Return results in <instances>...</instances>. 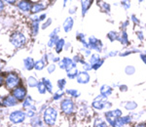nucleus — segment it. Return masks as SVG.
Wrapping results in <instances>:
<instances>
[{"mask_svg":"<svg viewBox=\"0 0 146 127\" xmlns=\"http://www.w3.org/2000/svg\"><path fill=\"white\" fill-rule=\"evenodd\" d=\"M4 82H5V78H4V77L2 76L1 74H0V87H1L2 85H3Z\"/></svg>","mask_w":146,"mask_h":127,"instance_id":"59","label":"nucleus"},{"mask_svg":"<svg viewBox=\"0 0 146 127\" xmlns=\"http://www.w3.org/2000/svg\"><path fill=\"white\" fill-rule=\"evenodd\" d=\"M4 6H5V5H4V2L3 1H0V13H1V12L4 10Z\"/></svg>","mask_w":146,"mask_h":127,"instance_id":"60","label":"nucleus"},{"mask_svg":"<svg viewBox=\"0 0 146 127\" xmlns=\"http://www.w3.org/2000/svg\"><path fill=\"white\" fill-rule=\"evenodd\" d=\"M45 66H47V63L44 62L43 60H38L35 62V66H34V69L36 70H42L45 69Z\"/></svg>","mask_w":146,"mask_h":127,"instance_id":"35","label":"nucleus"},{"mask_svg":"<svg viewBox=\"0 0 146 127\" xmlns=\"http://www.w3.org/2000/svg\"><path fill=\"white\" fill-rule=\"evenodd\" d=\"M77 12V6H72L71 8L69 9V13L73 15V14H75Z\"/></svg>","mask_w":146,"mask_h":127,"instance_id":"57","label":"nucleus"},{"mask_svg":"<svg viewBox=\"0 0 146 127\" xmlns=\"http://www.w3.org/2000/svg\"><path fill=\"white\" fill-rule=\"evenodd\" d=\"M113 127H123V126H122L118 121H116V123H115L114 125H113Z\"/></svg>","mask_w":146,"mask_h":127,"instance_id":"62","label":"nucleus"},{"mask_svg":"<svg viewBox=\"0 0 146 127\" xmlns=\"http://www.w3.org/2000/svg\"><path fill=\"white\" fill-rule=\"evenodd\" d=\"M113 93V88L112 86L107 85V84H103L100 86V94L102 97H104L105 99H108Z\"/></svg>","mask_w":146,"mask_h":127,"instance_id":"12","label":"nucleus"},{"mask_svg":"<svg viewBox=\"0 0 146 127\" xmlns=\"http://www.w3.org/2000/svg\"><path fill=\"white\" fill-rule=\"evenodd\" d=\"M39 29H40L39 22H32L31 23V27H30V30H31V33H32L33 36L38 34Z\"/></svg>","mask_w":146,"mask_h":127,"instance_id":"32","label":"nucleus"},{"mask_svg":"<svg viewBox=\"0 0 146 127\" xmlns=\"http://www.w3.org/2000/svg\"><path fill=\"white\" fill-rule=\"evenodd\" d=\"M82 68H83V70H85V72H88L93 70V67H92V65L88 62V61H85V63L82 65Z\"/></svg>","mask_w":146,"mask_h":127,"instance_id":"45","label":"nucleus"},{"mask_svg":"<svg viewBox=\"0 0 146 127\" xmlns=\"http://www.w3.org/2000/svg\"><path fill=\"white\" fill-rule=\"evenodd\" d=\"M100 8L102 11H104L105 13L110 14V11H111V7H110V4L107 3V2H100Z\"/></svg>","mask_w":146,"mask_h":127,"instance_id":"38","label":"nucleus"},{"mask_svg":"<svg viewBox=\"0 0 146 127\" xmlns=\"http://www.w3.org/2000/svg\"><path fill=\"white\" fill-rule=\"evenodd\" d=\"M129 20H126V21H124V22L122 23V25H121V29H122V30H126V29H127V27H129Z\"/></svg>","mask_w":146,"mask_h":127,"instance_id":"52","label":"nucleus"},{"mask_svg":"<svg viewBox=\"0 0 146 127\" xmlns=\"http://www.w3.org/2000/svg\"><path fill=\"white\" fill-rule=\"evenodd\" d=\"M73 62H74L76 65H78V64H81V65H83V64L85 63V58L83 57V56L81 55H75L74 57H73Z\"/></svg>","mask_w":146,"mask_h":127,"instance_id":"39","label":"nucleus"},{"mask_svg":"<svg viewBox=\"0 0 146 127\" xmlns=\"http://www.w3.org/2000/svg\"><path fill=\"white\" fill-rule=\"evenodd\" d=\"M39 81L37 80L36 77L34 76H29L27 78V85L30 87V88H34V87H37Z\"/></svg>","mask_w":146,"mask_h":127,"instance_id":"33","label":"nucleus"},{"mask_svg":"<svg viewBox=\"0 0 146 127\" xmlns=\"http://www.w3.org/2000/svg\"><path fill=\"white\" fill-rule=\"evenodd\" d=\"M65 92L63 90H60L58 89V91H56L55 93L53 94V100L54 101H60L62 100V99L63 98V96H64Z\"/></svg>","mask_w":146,"mask_h":127,"instance_id":"34","label":"nucleus"},{"mask_svg":"<svg viewBox=\"0 0 146 127\" xmlns=\"http://www.w3.org/2000/svg\"><path fill=\"white\" fill-rule=\"evenodd\" d=\"M58 112L54 107H48L43 112V121L48 126H54L58 119Z\"/></svg>","mask_w":146,"mask_h":127,"instance_id":"1","label":"nucleus"},{"mask_svg":"<svg viewBox=\"0 0 146 127\" xmlns=\"http://www.w3.org/2000/svg\"><path fill=\"white\" fill-rule=\"evenodd\" d=\"M122 106H124V108L129 112H133L135 110L137 109L138 105L137 103L135 101H128V102H125L124 104H122Z\"/></svg>","mask_w":146,"mask_h":127,"instance_id":"21","label":"nucleus"},{"mask_svg":"<svg viewBox=\"0 0 146 127\" xmlns=\"http://www.w3.org/2000/svg\"><path fill=\"white\" fill-rule=\"evenodd\" d=\"M71 47V44H70V42H65V45H64V49L63 50L65 51H68V49Z\"/></svg>","mask_w":146,"mask_h":127,"instance_id":"58","label":"nucleus"},{"mask_svg":"<svg viewBox=\"0 0 146 127\" xmlns=\"http://www.w3.org/2000/svg\"><path fill=\"white\" fill-rule=\"evenodd\" d=\"M37 91H38L40 94H42V95L47 92L46 87H45V85H44V83L42 81H39L38 85H37Z\"/></svg>","mask_w":146,"mask_h":127,"instance_id":"41","label":"nucleus"},{"mask_svg":"<svg viewBox=\"0 0 146 127\" xmlns=\"http://www.w3.org/2000/svg\"><path fill=\"white\" fill-rule=\"evenodd\" d=\"M135 53H141V52H140V50H138V49H128V50H125V51L120 52L119 56L120 57H127V56L131 55V54H135Z\"/></svg>","mask_w":146,"mask_h":127,"instance_id":"31","label":"nucleus"},{"mask_svg":"<svg viewBox=\"0 0 146 127\" xmlns=\"http://www.w3.org/2000/svg\"><path fill=\"white\" fill-rule=\"evenodd\" d=\"M123 116V112H122L121 109H115V110H109L107 112H104V117L105 120L108 123V125L113 127L116 121Z\"/></svg>","mask_w":146,"mask_h":127,"instance_id":"2","label":"nucleus"},{"mask_svg":"<svg viewBox=\"0 0 146 127\" xmlns=\"http://www.w3.org/2000/svg\"><path fill=\"white\" fill-rule=\"evenodd\" d=\"M60 110L65 116H70L75 112V103L71 98H64L60 101Z\"/></svg>","mask_w":146,"mask_h":127,"instance_id":"3","label":"nucleus"},{"mask_svg":"<svg viewBox=\"0 0 146 127\" xmlns=\"http://www.w3.org/2000/svg\"><path fill=\"white\" fill-rule=\"evenodd\" d=\"M129 20H131V22L133 23V25H139V23H140L139 19L136 17L135 15H131V18H129Z\"/></svg>","mask_w":146,"mask_h":127,"instance_id":"50","label":"nucleus"},{"mask_svg":"<svg viewBox=\"0 0 146 127\" xmlns=\"http://www.w3.org/2000/svg\"><path fill=\"white\" fill-rule=\"evenodd\" d=\"M88 45L89 49L92 51H96V53H101L103 51V43L100 39L96 38V36L92 35L88 37Z\"/></svg>","mask_w":146,"mask_h":127,"instance_id":"5","label":"nucleus"},{"mask_svg":"<svg viewBox=\"0 0 146 127\" xmlns=\"http://www.w3.org/2000/svg\"><path fill=\"white\" fill-rule=\"evenodd\" d=\"M13 96L19 102H23L27 97V91L23 86H19L13 90Z\"/></svg>","mask_w":146,"mask_h":127,"instance_id":"10","label":"nucleus"},{"mask_svg":"<svg viewBox=\"0 0 146 127\" xmlns=\"http://www.w3.org/2000/svg\"><path fill=\"white\" fill-rule=\"evenodd\" d=\"M18 103L19 101L13 95L7 96L3 100V106H5V107H15L18 105Z\"/></svg>","mask_w":146,"mask_h":127,"instance_id":"14","label":"nucleus"},{"mask_svg":"<svg viewBox=\"0 0 146 127\" xmlns=\"http://www.w3.org/2000/svg\"><path fill=\"white\" fill-rule=\"evenodd\" d=\"M121 5L122 7L125 9L126 11H128L129 8H131V2L129 1H122L121 2Z\"/></svg>","mask_w":146,"mask_h":127,"instance_id":"49","label":"nucleus"},{"mask_svg":"<svg viewBox=\"0 0 146 127\" xmlns=\"http://www.w3.org/2000/svg\"><path fill=\"white\" fill-rule=\"evenodd\" d=\"M45 4L43 3H33L31 6V10H30V12H31L33 15H37L38 13H40V12H42L45 9Z\"/></svg>","mask_w":146,"mask_h":127,"instance_id":"19","label":"nucleus"},{"mask_svg":"<svg viewBox=\"0 0 146 127\" xmlns=\"http://www.w3.org/2000/svg\"><path fill=\"white\" fill-rule=\"evenodd\" d=\"M66 79L65 78H62V79H58V82H56V85H58V88L60 89V90H63L64 89V87L66 86Z\"/></svg>","mask_w":146,"mask_h":127,"instance_id":"40","label":"nucleus"},{"mask_svg":"<svg viewBox=\"0 0 146 127\" xmlns=\"http://www.w3.org/2000/svg\"><path fill=\"white\" fill-rule=\"evenodd\" d=\"M119 90L121 91V92H127L128 91V89H129V87L126 85V84H120L119 85Z\"/></svg>","mask_w":146,"mask_h":127,"instance_id":"54","label":"nucleus"},{"mask_svg":"<svg viewBox=\"0 0 146 127\" xmlns=\"http://www.w3.org/2000/svg\"><path fill=\"white\" fill-rule=\"evenodd\" d=\"M10 41L12 43V45H14L16 48H21L27 42V37L25 35L22 33V32H14L11 35Z\"/></svg>","mask_w":146,"mask_h":127,"instance_id":"6","label":"nucleus"},{"mask_svg":"<svg viewBox=\"0 0 146 127\" xmlns=\"http://www.w3.org/2000/svg\"><path fill=\"white\" fill-rule=\"evenodd\" d=\"M7 3H9V4H14V3H15V1H7Z\"/></svg>","mask_w":146,"mask_h":127,"instance_id":"63","label":"nucleus"},{"mask_svg":"<svg viewBox=\"0 0 146 127\" xmlns=\"http://www.w3.org/2000/svg\"><path fill=\"white\" fill-rule=\"evenodd\" d=\"M60 27H56V29L50 33V37H54V36H56V35H58V32H60Z\"/></svg>","mask_w":146,"mask_h":127,"instance_id":"53","label":"nucleus"},{"mask_svg":"<svg viewBox=\"0 0 146 127\" xmlns=\"http://www.w3.org/2000/svg\"><path fill=\"white\" fill-rule=\"evenodd\" d=\"M136 72V69L135 66H131V65H129L125 68V74L127 75H133L135 74Z\"/></svg>","mask_w":146,"mask_h":127,"instance_id":"36","label":"nucleus"},{"mask_svg":"<svg viewBox=\"0 0 146 127\" xmlns=\"http://www.w3.org/2000/svg\"><path fill=\"white\" fill-rule=\"evenodd\" d=\"M31 6H32V4H31V2H29V1L22 0V1L18 2V8L22 12H25V13L30 12V10H31Z\"/></svg>","mask_w":146,"mask_h":127,"instance_id":"15","label":"nucleus"},{"mask_svg":"<svg viewBox=\"0 0 146 127\" xmlns=\"http://www.w3.org/2000/svg\"><path fill=\"white\" fill-rule=\"evenodd\" d=\"M25 117H27V116H25V112H23V110H14L9 116V120L14 124H20L25 121Z\"/></svg>","mask_w":146,"mask_h":127,"instance_id":"8","label":"nucleus"},{"mask_svg":"<svg viewBox=\"0 0 146 127\" xmlns=\"http://www.w3.org/2000/svg\"><path fill=\"white\" fill-rule=\"evenodd\" d=\"M144 54H145V55H146V50L144 51Z\"/></svg>","mask_w":146,"mask_h":127,"instance_id":"64","label":"nucleus"},{"mask_svg":"<svg viewBox=\"0 0 146 127\" xmlns=\"http://www.w3.org/2000/svg\"><path fill=\"white\" fill-rule=\"evenodd\" d=\"M52 22H53V20H52L51 18H48L47 20L44 22L43 23H42V25H41V29H48L49 27L52 25Z\"/></svg>","mask_w":146,"mask_h":127,"instance_id":"44","label":"nucleus"},{"mask_svg":"<svg viewBox=\"0 0 146 127\" xmlns=\"http://www.w3.org/2000/svg\"><path fill=\"white\" fill-rule=\"evenodd\" d=\"M30 125L31 127H44L43 118H41L40 116H34L33 118H31Z\"/></svg>","mask_w":146,"mask_h":127,"instance_id":"22","label":"nucleus"},{"mask_svg":"<svg viewBox=\"0 0 146 127\" xmlns=\"http://www.w3.org/2000/svg\"><path fill=\"white\" fill-rule=\"evenodd\" d=\"M117 121H118L119 123L124 127V126H126V125H129V124H131V121H133V118H131V116H129V114H127V116H122Z\"/></svg>","mask_w":146,"mask_h":127,"instance_id":"23","label":"nucleus"},{"mask_svg":"<svg viewBox=\"0 0 146 127\" xmlns=\"http://www.w3.org/2000/svg\"><path fill=\"white\" fill-rule=\"evenodd\" d=\"M107 39L110 42H114V41H118V37H119V33L115 30H110L109 32H107L106 34Z\"/></svg>","mask_w":146,"mask_h":127,"instance_id":"29","label":"nucleus"},{"mask_svg":"<svg viewBox=\"0 0 146 127\" xmlns=\"http://www.w3.org/2000/svg\"><path fill=\"white\" fill-rule=\"evenodd\" d=\"M42 82L44 83V85H45L46 87V89H47V92H49V93H53V89H54V85H53V83H52V81L50 80V79H48V78H46V77H43L42 78Z\"/></svg>","mask_w":146,"mask_h":127,"instance_id":"26","label":"nucleus"},{"mask_svg":"<svg viewBox=\"0 0 146 127\" xmlns=\"http://www.w3.org/2000/svg\"><path fill=\"white\" fill-rule=\"evenodd\" d=\"M64 45H65V40L63 38H60L58 39V41L56 42V46H55V50L56 52L58 54H60L62 51L64 49Z\"/></svg>","mask_w":146,"mask_h":127,"instance_id":"28","label":"nucleus"},{"mask_svg":"<svg viewBox=\"0 0 146 127\" xmlns=\"http://www.w3.org/2000/svg\"><path fill=\"white\" fill-rule=\"evenodd\" d=\"M58 39H60V36H58V35L54 36V37H50V39H49L48 44H47V45H48L49 48H53V47L56 46V42L58 41Z\"/></svg>","mask_w":146,"mask_h":127,"instance_id":"37","label":"nucleus"},{"mask_svg":"<svg viewBox=\"0 0 146 127\" xmlns=\"http://www.w3.org/2000/svg\"><path fill=\"white\" fill-rule=\"evenodd\" d=\"M101 59H102V57H101V56L98 53H93V54H92L91 57L89 58L88 62L91 64L92 67H94V66H95L96 64H98V62H100Z\"/></svg>","mask_w":146,"mask_h":127,"instance_id":"24","label":"nucleus"},{"mask_svg":"<svg viewBox=\"0 0 146 127\" xmlns=\"http://www.w3.org/2000/svg\"><path fill=\"white\" fill-rule=\"evenodd\" d=\"M23 66H25V69L27 70H31L34 69L35 62L31 57H27L23 60Z\"/></svg>","mask_w":146,"mask_h":127,"instance_id":"20","label":"nucleus"},{"mask_svg":"<svg viewBox=\"0 0 146 127\" xmlns=\"http://www.w3.org/2000/svg\"><path fill=\"white\" fill-rule=\"evenodd\" d=\"M118 41L122 44L123 46H128L129 44V34L127 32V30H122L119 33Z\"/></svg>","mask_w":146,"mask_h":127,"instance_id":"16","label":"nucleus"},{"mask_svg":"<svg viewBox=\"0 0 146 127\" xmlns=\"http://www.w3.org/2000/svg\"><path fill=\"white\" fill-rule=\"evenodd\" d=\"M136 36H137V38H138V40H139V41H143L145 39L144 34H143V32L141 31V30H138V31L136 32Z\"/></svg>","mask_w":146,"mask_h":127,"instance_id":"51","label":"nucleus"},{"mask_svg":"<svg viewBox=\"0 0 146 127\" xmlns=\"http://www.w3.org/2000/svg\"><path fill=\"white\" fill-rule=\"evenodd\" d=\"M81 50H82V53H83V57L84 58H90L92 56V54H93V53H92V50H90L89 48H84V47H83Z\"/></svg>","mask_w":146,"mask_h":127,"instance_id":"43","label":"nucleus"},{"mask_svg":"<svg viewBox=\"0 0 146 127\" xmlns=\"http://www.w3.org/2000/svg\"><path fill=\"white\" fill-rule=\"evenodd\" d=\"M23 108L25 109V110H36V107L34 106V103H33V100L30 96H27L25 98V100L23 102Z\"/></svg>","mask_w":146,"mask_h":127,"instance_id":"18","label":"nucleus"},{"mask_svg":"<svg viewBox=\"0 0 146 127\" xmlns=\"http://www.w3.org/2000/svg\"><path fill=\"white\" fill-rule=\"evenodd\" d=\"M56 69V64H54V63H51L47 66V72H48V74H52L53 72H55Z\"/></svg>","mask_w":146,"mask_h":127,"instance_id":"42","label":"nucleus"},{"mask_svg":"<svg viewBox=\"0 0 146 127\" xmlns=\"http://www.w3.org/2000/svg\"><path fill=\"white\" fill-rule=\"evenodd\" d=\"M78 74H79V70L77 69V67L72 68L71 70H69L66 72V75L69 79H76V77Z\"/></svg>","mask_w":146,"mask_h":127,"instance_id":"27","label":"nucleus"},{"mask_svg":"<svg viewBox=\"0 0 146 127\" xmlns=\"http://www.w3.org/2000/svg\"><path fill=\"white\" fill-rule=\"evenodd\" d=\"M94 127H109L108 123L105 119H102L100 117H96L94 121Z\"/></svg>","mask_w":146,"mask_h":127,"instance_id":"25","label":"nucleus"},{"mask_svg":"<svg viewBox=\"0 0 146 127\" xmlns=\"http://www.w3.org/2000/svg\"><path fill=\"white\" fill-rule=\"evenodd\" d=\"M107 103H108V99H105L100 94V95L96 96L93 100V102H92V108L96 110H102L106 109Z\"/></svg>","mask_w":146,"mask_h":127,"instance_id":"7","label":"nucleus"},{"mask_svg":"<svg viewBox=\"0 0 146 127\" xmlns=\"http://www.w3.org/2000/svg\"><path fill=\"white\" fill-rule=\"evenodd\" d=\"M47 14L46 13H43V14H41V15H39V22H45V21L47 20Z\"/></svg>","mask_w":146,"mask_h":127,"instance_id":"55","label":"nucleus"},{"mask_svg":"<svg viewBox=\"0 0 146 127\" xmlns=\"http://www.w3.org/2000/svg\"><path fill=\"white\" fill-rule=\"evenodd\" d=\"M104 62H105V58H102L101 60L98 62V64H96L95 66L93 67V70H100L101 67H102V65L104 64Z\"/></svg>","mask_w":146,"mask_h":127,"instance_id":"48","label":"nucleus"},{"mask_svg":"<svg viewBox=\"0 0 146 127\" xmlns=\"http://www.w3.org/2000/svg\"><path fill=\"white\" fill-rule=\"evenodd\" d=\"M58 64V67H60V69L64 70L65 72H67V70H71L72 68L77 67V65L74 62H73L72 59L71 58H68V57L62 58V60H60Z\"/></svg>","mask_w":146,"mask_h":127,"instance_id":"9","label":"nucleus"},{"mask_svg":"<svg viewBox=\"0 0 146 127\" xmlns=\"http://www.w3.org/2000/svg\"><path fill=\"white\" fill-rule=\"evenodd\" d=\"M139 57L141 59V61L143 62V64H144V65H146V55H145V54L144 53H140Z\"/></svg>","mask_w":146,"mask_h":127,"instance_id":"56","label":"nucleus"},{"mask_svg":"<svg viewBox=\"0 0 146 127\" xmlns=\"http://www.w3.org/2000/svg\"><path fill=\"white\" fill-rule=\"evenodd\" d=\"M73 25H74V19L72 17H67L65 19V21L63 22L62 25V29L65 33H68L69 31H71L73 29Z\"/></svg>","mask_w":146,"mask_h":127,"instance_id":"13","label":"nucleus"},{"mask_svg":"<svg viewBox=\"0 0 146 127\" xmlns=\"http://www.w3.org/2000/svg\"><path fill=\"white\" fill-rule=\"evenodd\" d=\"M76 81L79 84H88L91 81V75L88 72H79V74L76 77Z\"/></svg>","mask_w":146,"mask_h":127,"instance_id":"11","label":"nucleus"},{"mask_svg":"<svg viewBox=\"0 0 146 127\" xmlns=\"http://www.w3.org/2000/svg\"><path fill=\"white\" fill-rule=\"evenodd\" d=\"M119 51L118 50H111L109 51V52L106 53V55H105V57H108V58H114L116 57V56H119Z\"/></svg>","mask_w":146,"mask_h":127,"instance_id":"46","label":"nucleus"},{"mask_svg":"<svg viewBox=\"0 0 146 127\" xmlns=\"http://www.w3.org/2000/svg\"><path fill=\"white\" fill-rule=\"evenodd\" d=\"M94 1L92 0H85V1H81V13H82V17L86 16V14L88 13L89 9L91 8L93 5Z\"/></svg>","mask_w":146,"mask_h":127,"instance_id":"17","label":"nucleus"},{"mask_svg":"<svg viewBox=\"0 0 146 127\" xmlns=\"http://www.w3.org/2000/svg\"><path fill=\"white\" fill-rule=\"evenodd\" d=\"M136 127H146V123L145 122H139V123L136 125Z\"/></svg>","mask_w":146,"mask_h":127,"instance_id":"61","label":"nucleus"},{"mask_svg":"<svg viewBox=\"0 0 146 127\" xmlns=\"http://www.w3.org/2000/svg\"><path fill=\"white\" fill-rule=\"evenodd\" d=\"M25 112V116L29 117V118H33L34 116H36V110H27Z\"/></svg>","mask_w":146,"mask_h":127,"instance_id":"47","label":"nucleus"},{"mask_svg":"<svg viewBox=\"0 0 146 127\" xmlns=\"http://www.w3.org/2000/svg\"><path fill=\"white\" fill-rule=\"evenodd\" d=\"M21 83V78L20 76L15 74V72H10L6 75L5 77V84H6V87L8 89H15L19 87Z\"/></svg>","mask_w":146,"mask_h":127,"instance_id":"4","label":"nucleus"},{"mask_svg":"<svg viewBox=\"0 0 146 127\" xmlns=\"http://www.w3.org/2000/svg\"><path fill=\"white\" fill-rule=\"evenodd\" d=\"M65 94H67L70 98H74V99H77L80 97V92L77 89H66L65 90Z\"/></svg>","mask_w":146,"mask_h":127,"instance_id":"30","label":"nucleus"}]
</instances>
